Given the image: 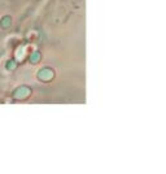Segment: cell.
<instances>
[{
    "label": "cell",
    "instance_id": "4",
    "mask_svg": "<svg viewBox=\"0 0 166 174\" xmlns=\"http://www.w3.org/2000/svg\"><path fill=\"white\" fill-rule=\"evenodd\" d=\"M30 60H31V62H35V61H38V60H39V53H35V55H32Z\"/></svg>",
    "mask_w": 166,
    "mask_h": 174
},
{
    "label": "cell",
    "instance_id": "3",
    "mask_svg": "<svg viewBox=\"0 0 166 174\" xmlns=\"http://www.w3.org/2000/svg\"><path fill=\"white\" fill-rule=\"evenodd\" d=\"M16 68V62L13 61V60H9V61L7 62V69L8 70H13Z\"/></svg>",
    "mask_w": 166,
    "mask_h": 174
},
{
    "label": "cell",
    "instance_id": "2",
    "mask_svg": "<svg viewBox=\"0 0 166 174\" xmlns=\"http://www.w3.org/2000/svg\"><path fill=\"white\" fill-rule=\"evenodd\" d=\"M10 21H12V20H10L9 16H5V17L2 18V22H0V25H2L3 29H8L9 26H10Z\"/></svg>",
    "mask_w": 166,
    "mask_h": 174
},
{
    "label": "cell",
    "instance_id": "1",
    "mask_svg": "<svg viewBox=\"0 0 166 174\" xmlns=\"http://www.w3.org/2000/svg\"><path fill=\"white\" fill-rule=\"evenodd\" d=\"M31 94V91H30V89L29 87H20V89H17L14 91V97L16 99H20V100H22V99H26L27 96H29Z\"/></svg>",
    "mask_w": 166,
    "mask_h": 174
}]
</instances>
